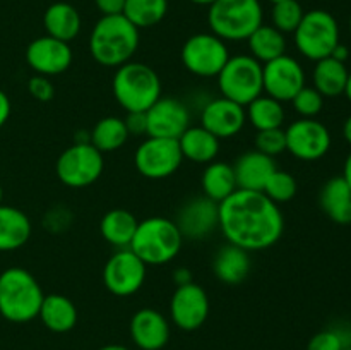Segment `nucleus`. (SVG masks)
I'll list each match as a JSON object with an SVG mask.
<instances>
[{
    "mask_svg": "<svg viewBox=\"0 0 351 350\" xmlns=\"http://www.w3.org/2000/svg\"><path fill=\"white\" fill-rule=\"evenodd\" d=\"M350 31H351V17H350Z\"/></svg>",
    "mask_w": 351,
    "mask_h": 350,
    "instance_id": "54",
    "label": "nucleus"
},
{
    "mask_svg": "<svg viewBox=\"0 0 351 350\" xmlns=\"http://www.w3.org/2000/svg\"><path fill=\"white\" fill-rule=\"evenodd\" d=\"M256 150L271 158L287 151V136H285V130L281 127H278V129L257 130Z\"/></svg>",
    "mask_w": 351,
    "mask_h": 350,
    "instance_id": "38",
    "label": "nucleus"
},
{
    "mask_svg": "<svg viewBox=\"0 0 351 350\" xmlns=\"http://www.w3.org/2000/svg\"><path fill=\"white\" fill-rule=\"evenodd\" d=\"M31 237V222L27 215L12 206L0 205V253L23 247Z\"/></svg>",
    "mask_w": 351,
    "mask_h": 350,
    "instance_id": "24",
    "label": "nucleus"
},
{
    "mask_svg": "<svg viewBox=\"0 0 351 350\" xmlns=\"http://www.w3.org/2000/svg\"><path fill=\"white\" fill-rule=\"evenodd\" d=\"M147 136L178 139L191 124L187 106L175 98H160L146 112Z\"/></svg>",
    "mask_w": 351,
    "mask_h": 350,
    "instance_id": "17",
    "label": "nucleus"
},
{
    "mask_svg": "<svg viewBox=\"0 0 351 350\" xmlns=\"http://www.w3.org/2000/svg\"><path fill=\"white\" fill-rule=\"evenodd\" d=\"M322 211L339 225L351 223V189L343 177L329 178L319 196Z\"/></svg>",
    "mask_w": 351,
    "mask_h": 350,
    "instance_id": "22",
    "label": "nucleus"
},
{
    "mask_svg": "<svg viewBox=\"0 0 351 350\" xmlns=\"http://www.w3.org/2000/svg\"><path fill=\"white\" fill-rule=\"evenodd\" d=\"M127 139H129V130L123 119H119V117H105L98 120L89 134V143L101 153L120 150Z\"/></svg>",
    "mask_w": 351,
    "mask_h": 350,
    "instance_id": "32",
    "label": "nucleus"
},
{
    "mask_svg": "<svg viewBox=\"0 0 351 350\" xmlns=\"http://www.w3.org/2000/svg\"><path fill=\"white\" fill-rule=\"evenodd\" d=\"M98 350H129L127 347H122V345H106V347H101V349Z\"/></svg>",
    "mask_w": 351,
    "mask_h": 350,
    "instance_id": "50",
    "label": "nucleus"
},
{
    "mask_svg": "<svg viewBox=\"0 0 351 350\" xmlns=\"http://www.w3.org/2000/svg\"><path fill=\"white\" fill-rule=\"evenodd\" d=\"M10 117V100L5 93L0 89V127L9 120Z\"/></svg>",
    "mask_w": 351,
    "mask_h": 350,
    "instance_id": "43",
    "label": "nucleus"
},
{
    "mask_svg": "<svg viewBox=\"0 0 351 350\" xmlns=\"http://www.w3.org/2000/svg\"><path fill=\"white\" fill-rule=\"evenodd\" d=\"M168 12V0H125L123 16L137 27H151L165 19Z\"/></svg>",
    "mask_w": 351,
    "mask_h": 350,
    "instance_id": "34",
    "label": "nucleus"
},
{
    "mask_svg": "<svg viewBox=\"0 0 351 350\" xmlns=\"http://www.w3.org/2000/svg\"><path fill=\"white\" fill-rule=\"evenodd\" d=\"M343 350H351V347H345V349H343Z\"/></svg>",
    "mask_w": 351,
    "mask_h": 350,
    "instance_id": "53",
    "label": "nucleus"
},
{
    "mask_svg": "<svg viewBox=\"0 0 351 350\" xmlns=\"http://www.w3.org/2000/svg\"><path fill=\"white\" fill-rule=\"evenodd\" d=\"M348 74L350 72L346 69L345 62H339L332 57H326L315 62L312 81H314V88L324 98H336V96L345 93Z\"/></svg>",
    "mask_w": 351,
    "mask_h": 350,
    "instance_id": "28",
    "label": "nucleus"
},
{
    "mask_svg": "<svg viewBox=\"0 0 351 350\" xmlns=\"http://www.w3.org/2000/svg\"><path fill=\"white\" fill-rule=\"evenodd\" d=\"M269 2H273V3H274V2H281V0H269Z\"/></svg>",
    "mask_w": 351,
    "mask_h": 350,
    "instance_id": "52",
    "label": "nucleus"
},
{
    "mask_svg": "<svg viewBox=\"0 0 351 350\" xmlns=\"http://www.w3.org/2000/svg\"><path fill=\"white\" fill-rule=\"evenodd\" d=\"M139 47V30L123 14L103 16L89 36L91 57L103 67H120L130 62Z\"/></svg>",
    "mask_w": 351,
    "mask_h": 350,
    "instance_id": "2",
    "label": "nucleus"
},
{
    "mask_svg": "<svg viewBox=\"0 0 351 350\" xmlns=\"http://www.w3.org/2000/svg\"><path fill=\"white\" fill-rule=\"evenodd\" d=\"M40 319L50 331H71L77 323V309L74 302L60 294L45 295L40 307Z\"/></svg>",
    "mask_w": 351,
    "mask_h": 350,
    "instance_id": "27",
    "label": "nucleus"
},
{
    "mask_svg": "<svg viewBox=\"0 0 351 350\" xmlns=\"http://www.w3.org/2000/svg\"><path fill=\"white\" fill-rule=\"evenodd\" d=\"M57 177L67 187L82 189L95 184L103 174V153L89 141H77L69 146L57 160Z\"/></svg>",
    "mask_w": 351,
    "mask_h": 350,
    "instance_id": "9",
    "label": "nucleus"
},
{
    "mask_svg": "<svg viewBox=\"0 0 351 350\" xmlns=\"http://www.w3.org/2000/svg\"><path fill=\"white\" fill-rule=\"evenodd\" d=\"M125 122L127 130H129V136H144L147 134V117L146 112H129L127 113V119H123Z\"/></svg>",
    "mask_w": 351,
    "mask_h": 350,
    "instance_id": "41",
    "label": "nucleus"
},
{
    "mask_svg": "<svg viewBox=\"0 0 351 350\" xmlns=\"http://www.w3.org/2000/svg\"><path fill=\"white\" fill-rule=\"evenodd\" d=\"M182 156L194 163H211L219 153V139L204 127H189L178 137Z\"/></svg>",
    "mask_w": 351,
    "mask_h": 350,
    "instance_id": "26",
    "label": "nucleus"
},
{
    "mask_svg": "<svg viewBox=\"0 0 351 350\" xmlns=\"http://www.w3.org/2000/svg\"><path fill=\"white\" fill-rule=\"evenodd\" d=\"M173 280L177 285H185L192 281V273L187 270V268H178L173 273Z\"/></svg>",
    "mask_w": 351,
    "mask_h": 350,
    "instance_id": "44",
    "label": "nucleus"
},
{
    "mask_svg": "<svg viewBox=\"0 0 351 350\" xmlns=\"http://www.w3.org/2000/svg\"><path fill=\"white\" fill-rule=\"evenodd\" d=\"M137 225L139 222L132 213L117 208L103 215L101 222H99V232L106 242L119 249H125L132 242Z\"/></svg>",
    "mask_w": 351,
    "mask_h": 350,
    "instance_id": "29",
    "label": "nucleus"
},
{
    "mask_svg": "<svg viewBox=\"0 0 351 350\" xmlns=\"http://www.w3.org/2000/svg\"><path fill=\"white\" fill-rule=\"evenodd\" d=\"M264 10L259 0H216L209 5L208 24L223 41H243L261 26Z\"/></svg>",
    "mask_w": 351,
    "mask_h": 350,
    "instance_id": "6",
    "label": "nucleus"
},
{
    "mask_svg": "<svg viewBox=\"0 0 351 350\" xmlns=\"http://www.w3.org/2000/svg\"><path fill=\"white\" fill-rule=\"evenodd\" d=\"M182 237L175 220L165 216H151L137 225L129 249L146 264L160 266L175 259L182 249Z\"/></svg>",
    "mask_w": 351,
    "mask_h": 350,
    "instance_id": "5",
    "label": "nucleus"
},
{
    "mask_svg": "<svg viewBox=\"0 0 351 350\" xmlns=\"http://www.w3.org/2000/svg\"><path fill=\"white\" fill-rule=\"evenodd\" d=\"M298 51L308 60L331 57L339 43V24L331 12L322 9L308 10L293 33Z\"/></svg>",
    "mask_w": 351,
    "mask_h": 350,
    "instance_id": "8",
    "label": "nucleus"
},
{
    "mask_svg": "<svg viewBox=\"0 0 351 350\" xmlns=\"http://www.w3.org/2000/svg\"><path fill=\"white\" fill-rule=\"evenodd\" d=\"M182 64L199 78H216L230 58L226 41L213 33H197L189 38L180 51Z\"/></svg>",
    "mask_w": 351,
    "mask_h": 350,
    "instance_id": "10",
    "label": "nucleus"
},
{
    "mask_svg": "<svg viewBox=\"0 0 351 350\" xmlns=\"http://www.w3.org/2000/svg\"><path fill=\"white\" fill-rule=\"evenodd\" d=\"M218 229L228 244L249 253L269 249L283 235V213L263 191L237 189L218 202Z\"/></svg>",
    "mask_w": 351,
    "mask_h": 350,
    "instance_id": "1",
    "label": "nucleus"
},
{
    "mask_svg": "<svg viewBox=\"0 0 351 350\" xmlns=\"http://www.w3.org/2000/svg\"><path fill=\"white\" fill-rule=\"evenodd\" d=\"M213 270L218 280L226 285H239L247 278L250 271L249 250L233 244H226L218 250L213 263Z\"/></svg>",
    "mask_w": 351,
    "mask_h": 350,
    "instance_id": "25",
    "label": "nucleus"
},
{
    "mask_svg": "<svg viewBox=\"0 0 351 350\" xmlns=\"http://www.w3.org/2000/svg\"><path fill=\"white\" fill-rule=\"evenodd\" d=\"M170 316L175 326L184 331L201 328L209 316V299L201 285H178L170 301Z\"/></svg>",
    "mask_w": 351,
    "mask_h": 350,
    "instance_id": "15",
    "label": "nucleus"
},
{
    "mask_svg": "<svg viewBox=\"0 0 351 350\" xmlns=\"http://www.w3.org/2000/svg\"><path fill=\"white\" fill-rule=\"evenodd\" d=\"M304 14L305 12L298 0H281V2H274L273 10H271V19H273L271 26H274L283 34L295 33L298 24L304 19Z\"/></svg>",
    "mask_w": 351,
    "mask_h": 350,
    "instance_id": "35",
    "label": "nucleus"
},
{
    "mask_svg": "<svg viewBox=\"0 0 351 350\" xmlns=\"http://www.w3.org/2000/svg\"><path fill=\"white\" fill-rule=\"evenodd\" d=\"M263 86L267 96L278 102H291L305 86V71L297 58L281 55L263 65Z\"/></svg>",
    "mask_w": 351,
    "mask_h": 350,
    "instance_id": "14",
    "label": "nucleus"
},
{
    "mask_svg": "<svg viewBox=\"0 0 351 350\" xmlns=\"http://www.w3.org/2000/svg\"><path fill=\"white\" fill-rule=\"evenodd\" d=\"M43 290L36 278L24 268H7L0 273V314L12 323L38 318Z\"/></svg>",
    "mask_w": 351,
    "mask_h": 350,
    "instance_id": "3",
    "label": "nucleus"
},
{
    "mask_svg": "<svg viewBox=\"0 0 351 350\" xmlns=\"http://www.w3.org/2000/svg\"><path fill=\"white\" fill-rule=\"evenodd\" d=\"M331 57L336 58V60H339V62H345V64H346V60H348V57H350L348 47H346V45H343L341 41H339V43L336 45L335 50H332Z\"/></svg>",
    "mask_w": 351,
    "mask_h": 350,
    "instance_id": "45",
    "label": "nucleus"
},
{
    "mask_svg": "<svg viewBox=\"0 0 351 350\" xmlns=\"http://www.w3.org/2000/svg\"><path fill=\"white\" fill-rule=\"evenodd\" d=\"M218 86L223 98L247 106L264 91L263 64L252 55L230 57L218 75Z\"/></svg>",
    "mask_w": 351,
    "mask_h": 350,
    "instance_id": "7",
    "label": "nucleus"
},
{
    "mask_svg": "<svg viewBox=\"0 0 351 350\" xmlns=\"http://www.w3.org/2000/svg\"><path fill=\"white\" fill-rule=\"evenodd\" d=\"M27 89H29L31 96L38 102H50L55 95L53 84L47 75L36 74L34 78H31L27 82Z\"/></svg>",
    "mask_w": 351,
    "mask_h": 350,
    "instance_id": "40",
    "label": "nucleus"
},
{
    "mask_svg": "<svg viewBox=\"0 0 351 350\" xmlns=\"http://www.w3.org/2000/svg\"><path fill=\"white\" fill-rule=\"evenodd\" d=\"M112 91L120 106L129 112H147L161 98V79L143 62H127L117 67Z\"/></svg>",
    "mask_w": 351,
    "mask_h": 350,
    "instance_id": "4",
    "label": "nucleus"
},
{
    "mask_svg": "<svg viewBox=\"0 0 351 350\" xmlns=\"http://www.w3.org/2000/svg\"><path fill=\"white\" fill-rule=\"evenodd\" d=\"M293 103V108L298 115H302V119H314L315 115H319L324 106V96L317 91V89L312 86H304L300 91L295 95V98L291 100Z\"/></svg>",
    "mask_w": 351,
    "mask_h": 350,
    "instance_id": "37",
    "label": "nucleus"
},
{
    "mask_svg": "<svg viewBox=\"0 0 351 350\" xmlns=\"http://www.w3.org/2000/svg\"><path fill=\"white\" fill-rule=\"evenodd\" d=\"M274 170H276V163L273 158L257 150L243 153L242 156L237 158L233 165L237 187L245 189V191H263Z\"/></svg>",
    "mask_w": 351,
    "mask_h": 350,
    "instance_id": "21",
    "label": "nucleus"
},
{
    "mask_svg": "<svg viewBox=\"0 0 351 350\" xmlns=\"http://www.w3.org/2000/svg\"><path fill=\"white\" fill-rule=\"evenodd\" d=\"M297 189L298 185L293 175L276 168L274 174L269 177V180L266 182V185H264L263 192L271 201H274L276 205H281V202L291 201L295 198V194H297Z\"/></svg>",
    "mask_w": 351,
    "mask_h": 350,
    "instance_id": "36",
    "label": "nucleus"
},
{
    "mask_svg": "<svg viewBox=\"0 0 351 350\" xmlns=\"http://www.w3.org/2000/svg\"><path fill=\"white\" fill-rule=\"evenodd\" d=\"M341 177L345 178L346 184H348L350 189H351V153L348 154V158H346L345 167H343V175H341Z\"/></svg>",
    "mask_w": 351,
    "mask_h": 350,
    "instance_id": "46",
    "label": "nucleus"
},
{
    "mask_svg": "<svg viewBox=\"0 0 351 350\" xmlns=\"http://www.w3.org/2000/svg\"><path fill=\"white\" fill-rule=\"evenodd\" d=\"M26 62L36 74L57 75L67 71L72 64V50L69 43L51 36H40L26 48Z\"/></svg>",
    "mask_w": 351,
    "mask_h": 350,
    "instance_id": "16",
    "label": "nucleus"
},
{
    "mask_svg": "<svg viewBox=\"0 0 351 350\" xmlns=\"http://www.w3.org/2000/svg\"><path fill=\"white\" fill-rule=\"evenodd\" d=\"M95 3L103 16H117L123 12L125 0H95Z\"/></svg>",
    "mask_w": 351,
    "mask_h": 350,
    "instance_id": "42",
    "label": "nucleus"
},
{
    "mask_svg": "<svg viewBox=\"0 0 351 350\" xmlns=\"http://www.w3.org/2000/svg\"><path fill=\"white\" fill-rule=\"evenodd\" d=\"M343 136H345L346 143L351 146V115L345 120V126H343Z\"/></svg>",
    "mask_w": 351,
    "mask_h": 350,
    "instance_id": "47",
    "label": "nucleus"
},
{
    "mask_svg": "<svg viewBox=\"0 0 351 350\" xmlns=\"http://www.w3.org/2000/svg\"><path fill=\"white\" fill-rule=\"evenodd\" d=\"M201 182L202 189H204V196L213 199L215 202H221L223 199H226L232 192L239 189L237 187L233 165L225 163V161H211V163H208Z\"/></svg>",
    "mask_w": 351,
    "mask_h": 350,
    "instance_id": "30",
    "label": "nucleus"
},
{
    "mask_svg": "<svg viewBox=\"0 0 351 350\" xmlns=\"http://www.w3.org/2000/svg\"><path fill=\"white\" fill-rule=\"evenodd\" d=\"M245 108L223 96L209 102L201 113V126L218 139L237 136L245 126Z\"/></svg>",
    "mask_w": 351,
    "mask_h": 350,
    "instance_id": "19",
    "label": "nucleus"
},
{
    "mask_svg": "<svg viewBox=\"0 0 351 350\" xmlns=\"http://www.w3.org/2000/svg\"><path fill=\"white\" fill-rule=\"evenodd\" d=\"M175 223L184 239H204L218 229V202L206 196L191 199L180 208Z\"/></svg>",
    "mask_w": 351,
    "mask_h": 350,
    "instance_id": "18",
    "label": "nucleus"
},
{
    "mask_svg": "<svg viewBox=\"0 0 351 350\" xmlns=\"http://www.w3.org/2000/svg\"><path fill=\"white\" fill-rule=\"evenodd\" d=\"M350 347L346 343L345 335L338 329H324V331L315 333L308 342L307 350H343Z\"/></svg>",
    "mask_w": 351,
    "mask_h": 350,
    "instance_id": "39",
    "label": "nucleus"
},
{
    "mask_svg": "<svg viewBox=\"0 0 351 350\" xmlns=\"http://www.w3.org/2000/svg\"><path fill=\"white\" fill-rule=\"evenodd\" d=\"M287 151L304 161H315L324 156L331 148V132L315 119L295 120L285 130Z\"/></svg>",
    "mask_w": 351,
    "mask_h": 350,
    "instance_id": "13",
    "label": "nucleus"
},
{
    "mask_svg": "<svg viewBox=\"0 0 351 350\" xmlns=\"http://www.w3.org/2000/svg\"><path fill=\"white\" fill-rule=\"evenodd\" d=\"M2 199H3V189L2 185H0V205H2Z\"/></svg>",
    "mask_w": 351,
    "mask_h": 350,
    "instance_id": "51",
    "label": "nucleus"
},
{
    "mask_svg": "<svg viewBox=\"0 0 351 350\" xmlns=\"http://www.w3.org/2000/svg\"><path fill=\"white\" fill-rule=\"evenodd\" d=\"M147 264L129 247L119 249L103 268V283L110 294L129 297L141 290L146 280Z\"/></svg>",
    "mask_w": 351,
    "mask_h": 350,
    "instance_id": "12",
    "label": "nucleus"
},
{
    "mask_svg": "<svg viewBox=\"0 0 351 350\" xmlns=\"http://www.w3.org/2000/svg\"><path fill=\"white\" fill-rule=\"evenodd\" d=\"M189 2L195 3V5H211V3H215L216 0H189Z\"/></svg>",
    "mask_w": 351,
    "mask_h": 350,
    "instance_id": "49",
    "label": "nucleus"
},
{
    "mask_svg": "<svg viewBox=\"0 0 351 350\" xmlns=\"http://www.w3.org/2000/svg\"><path fill=\"white\" fill-rule=\"evenodd\" d=\"M130 336L141 350H161L170 340V325L156 309H141L130 319Z\"/></svg>",
    "mask_w": 351,
    "mask_h": 350,
    "instance_id": "20",
    "label": "nucleus"
},
{
    "mask_svg": "<svg viewBox=\"0 0 351 350\" xmlns=\"http://www.w3.org/2000/svg\"><path fill=\"white\" fill-rule=\"evenodd\" d=\"M182 160L184 156L178 146V139L167 137L147 136L134 154L137 172L151 180H160L173 175L180 168Z\"/></svg>",
    "mask_w": 351,
    "mask_h": 350,
    "instance_id": "11",
    "label": "nucleus"
},
{
    "mask_svg": "<svg viewBox=\"0 0 351 350\" xmlns=\"http://www.w3.org/2000/svg\"><path fill=\"white\" fill-rule=\"evenodd\" d=\"M343 95H346V98H348L351 103V72L348 74V81H346V88H345V93H343Z\"/></svg>",
    "mask_w": 351,
    "mask_h": 350,
    "instance_id": "48",
    "label": "nucleus"
},
{
    "mask_svg": "<svg viewBox=\"0 0 351 350\" xmlns=\"http://www.w3.org/2000/svg\"><path fill=\"white\" fill-rule=\"evenodd\" d=\"M249 50L256 60L259 62H271L274 58L281 57L287 51V38L281 31H278L274 26L261 24L249 38Z\"/></svg>",
    "mask_w": 351,
    "mask_h": 350,
    "instance_id": "31",
    "label": "nucleus"
},
{
    "mask_svg": "<svg viewBox=\"0 0 351 350\" xmlns=\"http://www.w3.org/2000/svg\"><path fill=\"white\" fill-rule=\"evenodd\" d=\"M43 24L47 34L57 40L69 41L74 40L81 33V16L74 5L67 2H55L45 10Z\"/></svg>",
    "mask_w": 351,
    "mask_h": 350,
    "instance_id": "23",
    "label": "nucleus"
},
{
    "mask_svg": "<svg viewBox=\"0 0 351 350\" xmlns=\"http://www.w3.org/2000/svg\"><path fill=\"white\" fill-rule=\"evenodd\" d=\"M247 120L256 127L257 130L278 129L285 122V108L281 102L271 98V96H263L256 98L247 105Z\"/></svg>",
    "mask_w": 351,
    "mask_h": 350,
    "instance_id": "33",
    "label": "nucleus"
}]
</instances>
